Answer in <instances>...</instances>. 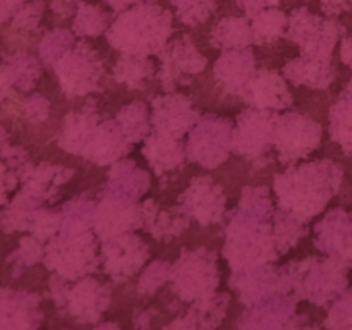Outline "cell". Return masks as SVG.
Wrapping results in <instances>:
<instances>
[{"label":"cell","instance_id":"cell-1","mask_svg":"<svg viewBox=\"0 0 352 330\" xmlns=\"http://www.w3.org/2000/svg\"><path fill=\"white\" fill-rule=\"evenodd\" d=\"M274 199L270 189L248 186L239 205L227 213L223 258L232 272L274 263L282 256L274 237Z\"/></svg>","mask_w":352,"mask_h":330},{"label":"cell","instance_id":"cell-2","mask_svg":"<svg viewBox=\"0 0 352 330\" xmlns=\"http://www.w3.org/2000/svg\"><path fill=\"white\" fill-rule=\"evenodd\" d=\"M344 170L332 160H315L289 165L274 179V195L280 210L308 223L329 206L339 192Z\"/></svg>","mask_w":352,"mask_h":330},{"label":"cell","instance_id":"cell-3","mask_svg":"<svg viewBox=\"0 0 352 330\" xmlns=\"http://www.w3.org/2000/svg\"><path fill=\"white\" fill-rule=\"evenodd\" d=\"M170 10L155 0L131 7L120 12L107 30V41L120 54L155 55L164 50L172 36Z\"/></svg>","mask_w":352,"mask_h":330},{"label":"cell","instance_id":"cell-4","mask_svg":"<svg viewBox=\"0 0 352 330\" xmlns=\"http://www.w3.org/2000/svg\"><path fill=\"white\" fill-rule=\"evenodd\" d=\"M98 241L93 229L60 227L45 246V267L67 280L91 275L102 261Z\"/></svg>","mask_w":352,"mask_h":330},{"label":"cell","instance_id":"cell-5","mask_svg":"<svg viewBox=\"0 0 352 330\" xmlns=\"http://www.w3.org/2000/svg\"><path fill=\"white\" fill-rule=\"evenodd\" d=\"M291 277L292 294L316 306L336 301L347 291V265L332 256L306 258L285 265Z\"/></svg>","mask_w":352,"mask_h":330},{"label":"cell","instance_id":"cell-6","mask_svg":"<svg viewBox=\"0 0 352 330\" xmlns=\"http://www.w3.org/2000/svg\"><path fill=\"white\" fill-rule=\"evenodd\" d=\"M172 287L186 302L215 294L220 285V268L215 251L206 248L182 250L179 260L172 265Z\"/></svg>","mask_w":352,"mask_h":330},{"label":"cell","instance_id":"cell-7","mask_svg":"<svg viewBox=\"0 0 352 330\" xmlns=\"http://www.w3.org/2000/svg\"><path fill=\"white\" fill-rule=\"evenodd\" d=\"M232 136L234 124L229 119L212 113L201 116L188 133V160L203 168H217L232 153Z\"/></svg>","mask_w":352,"mask_h":330},{"label":"cell","instance_id":"cell-8","mask_svg":"<svg viewBox=\"0 0 352 330\" xmlns=\"http://www.w3.org/2000/svg\"><path fill=\"white\" fill-rule=\"evenodd\" d=\"M322 124L298 112H277L274 124V150L284 165H294L311 155L322 143Z\"/></svg>","mask_w":352,"mask_h":330},{"label":"cell","instance_id":"cell-9","mask_svg":"<svg viewBox=\"0 0 352 330\" xmlns=\"http://www.w3.org/2000/svg\"><path fill=\"white\" fill-rule=\"evenodd\" d=\"M52 67L62 91L69 98L95 93L103 76L102 58L86 41H76L74 47L65 52Z\"/></svg>","mask_w":352,"mask_h":330},{"label":"cell","instance_id":"cell-10","mask_svg":"<svg viewBox=\"0 0 352 330\" xmlns=\"http://www.w3.org/2000/svg\"><path fill=\"white\" fill-rule=\"evenodd\" d=\"M344 34V26L336 19H325L309 12L306 7H298L289 14L285 38L298 45L305 55L332 57L336 45Z\"/></svg>","mask_w":352,"mask_h":330},{"label":"cell","instance_id":"cell-11","mask_svg":"<svg viewBox=\"0 0 352 330\" xmlns=\"http://www.w3.org/2000/svg\"><path fill=\"white\" fill-rule=\"evenodd\" d=\"M277 112L250 107L234 124L232 153L248 160H263L274 150V124Z\"/></svg>","mask_w":352,"mask_h":330},{"label":"cell","instance_id":"cell-12","mask_svg":"<svg viewBox=\"0 0 352 330\" xmlns=\"http://www.w3.org/2000/svg\"><path fill=\"white\" fill-rule=\"evenodd\" d=\"M229 285L232 291H236L237 298L246 308L260 305L277 294L292 292L287 268L275 267L274 263L234 272L229 278Z\"/></svg>","mask_w":352,"mask_h":330},{"label":"cell","instance_id":"cell-13","mask_svg":"<svg viewBox=\"0 0 352 330\" xmlns=\"http://www.w3.org/2000/svg\"><path fill=\"white\" fill-rule=\"evenodd\" d=\"M100 258L105 274L116 284H120L144 267L150 258V250L138 234L126 232L102 241Z\"/></svg>","mask_w":352,"mask_h":330},{"label":"cell","instance_id":"cell-14","mask_svg":"<svg viewBox=\"0 0 352 330\" xmlns=\"http://www.w3.org/2000/svg\"><path fill=\"white\" fill-rule=\"evenodd\" d=\"M110 287L98 278L86 275L78 280H67L58 309L82 325H95L110 305Z\"/></svg>","mask_w":352,"mask_h":330},{"label":"cell","instance_id":"cell-15","mask_svg":"<svg viewBox=\"0 0 352 330\" xmlns=\"http://www.w3.org/2000/svg\"><path fill=\"white\" fill-rule=\"evenodd\" d=\"M158 55L162 60L158 79L165 91H174L177 86L189 85L191 79L205 71L208 64L205 55L196 48L189 36L168 41Z\"/></svg>","mask_w":352,"mask_h":330},{"label":"cell","instance_id":"cell-16","mask_svg":"<svg viewBox=\"0 0 352 330\" xmlns=\"http://www.w3.org/2000/svg\"><path fill=\"white\" fill-rule=\"evenodd\" d=\"M177 205L189 219L199 226L220 223L226 215L227 196L223 188L212 177H195L177 198Z\"/></svg>","mask_w":352,"mask_h":330},{"label":"cell","instance_id":"cell-17","mask_svg":"<svg viewBox=\"0 0 352 330\" xmlns=\"http://www.w3.org/2000/svg\"><path fill=\"white\" fill-rule=\"evenodd\" d=\"M150 113L155 133L175 140L186 136L201 117L188 96L172 91H168V95L155 96L151 100Z\"/></svg>","mask_w":352,"mask_h":330},{"label":"cell","instance_id":"cell-18","mask_svg":"<svg viewBox=\"0 0 352 330\" xmlns=\"http://www.w3.org/2000/svg\"><path fill=\"white\" fill-rule=\"evenodd\" d=\"M298 298L292 292L277 294L256 306H251L241 315L239 329H302L309 327L305 315L296 313Z\"/></svg>","mask_w":352,"mask_h":330},{"label":"cell","instance_id":"cell-19","mask_svg":"<svg viewBox=\"0 0 352 330\" xmlns=\"http://www.w3.org/2000/svg\"><path fill=\"white\" fill-rule=\"evenodd\" d=\"M143 206L134 201L102 198L93 213V230L100 241L143 229Z\"/></svg>","mask_w":352,"mask_h":330},{"label":"cell","instance_id":"cell-20","mask_svg":"<svg viewBox=\"0 0 352 330\" xmlns=\"http://www.w3.org/2000/svg\"><path fill=\"white\" fill-rule=\"evenodd\" d=\"M315 246L327 256L352 267V212L330 210L315 226Z\"/></svg>","mask_w":352,"mask_h":330},{"label":"cell","instance_id":"cell-21","mask_svg":"<svg viewBox=\"0 0 352 330\" xmlns=\"http://www.w3.org/2000/svg\"><path fill=\"white\" fill-rule=\"evenodd\" d=\"M41 298L23 289H0V329H36L43 322Z\"/></svg>","mask_w":352,"mask_h":330},{"label":"cell","instance_id":"cell-22","mask_svg":"<svg viewBox=\"0 0 352 330\" xmlns=\"http://www.w3.org/2000/svg\"><path fill=\"white\" fill-rule=\"evenodd\" d=\"M287 79L282 78L277 71L272 69H258L256 74L243 93L244 102L253 109L274 110L282 112L292 107V93L287 86Z\"/></svg>","mask_w":352,"mask_h":330},{"label":"cell","instance_id":"cell-23","mask_svg":"<svg viewBox=\"0 0 352 330\" xmlns=\"http://www.w3.org/2000/svg\"><path fill=\"white\" fill-rule=\"evenodd\" d=\"M151 188L150 174L133 160H119L110 167L102 188V198L138 203Z\"/></svg>","mask_w":352,"mask_h":330},{"label":"cell","instance_id":"cell-24","mask_svg":"<svg viewBox=\"0 0 352 330\" xmlns=\"http://www.w3.org/2000/svg\"><path fill=\"white\" fill-rule=\"evenodd\" d=\"M133 148V143L117 120H100L91 140L86 144L82 157L93 164L105 167L122 160Z\"/></svg>","mask_w":352,"mask_h":330},{"label":"cell","instance_id":"cell-25","mask_svg":"<svg viewBox=\"0 0 352 330\" xmlns=\"http://www.w3.org/2000/svg\"><path fill=\"white\" fill-rule=\"evenodd\" d=\"M256 58L250 47L223 50V54L213 65V74H215L217 81L227 91L239 96H243V93L246 91L248 85L256 74Z\"/></svg>","mask_w":352,"mask_h":330},{"label":"cell","instance_id":"cell-26","mask_svg":"<svg viewBox=\"0 0 352 330\" xmlns=\"http://www.w3.org/2000/svg\"><path fill=\"white\" fill-rule=\"evenodd\" d=\"M284 78L294 86H308L311 89H327L337 78L332 57L299 55L284 65Z\"/></svg>","mask_w":352,"mask_h":330},{"label":"cell","instance_id":"cell-27","mask_svg":"<svg viewBox=\"0 0 352 330\" xmlns=\"http://www.w3.org/2000/svg\"><path fill=\"white\" fill-rule=\"evenodd\" d=\"M74 175V170L64 165L30 164L21 174V189L41 203L52 201L57 196L60 186H64Z\"/></svg>","mask_w":352,"mask_h":330},{"label":"cell","instance_id":"cell-28","mask_svg":"<svg viewBox=\"0 0 352 330\" xmlns=\"http://www.w3.org/2000/svg\"><path fill=\"white\" fill-rule=\"evenodd\" d=\"M100 120L102 119L96 112V103L88 100L82 109L69 112L65 116L60 138H58V146L71 155H82Z\"/></svg>","mask_w":352,"mask_h":330},{"label":"cell","instance_id":"cell-29","mask_svg":"<svg viewBox=\"0 0 352 330\" xmlns=\"http://www.w3.org/2000/svg\"><path fill=\"white\" fill-rule=\"evenodd\" d=\"M143 157L150 164L151 170L157 175L170 174V172L182 168L188 160L186 144L175 138L164 136L151 131L150 136L143 143Z\"/></svg>","mask_w":352,"mask_h":330},{"label":"cell","instance_id":"cell-30","mask_svg":"<svg viewBox=\"0 0 352 330\" xmlns=\"http://www.w3.org/2000/svg\"><path fill=\"white\" fill-rule=\"evenodd\" d=\"M143 206V229L157 241L168 243L179 237L191 223V219L179 206L164 210L155 199H144Z\"/></svg>","mask_w":352,"mask_h":330},{"label":"cell","instance_id":"cell-31","mask_svg":"<svg viewBox=\"0 0 352 330\" xmlns=\"http://www.w3.org/2000/svg\"><path fill=\"white\" fill-rule=\"evenodd\" d=\"M230 296L227 292H215L208 298L191 302V308L179 320L168 323L167 329H215L226 318Z\"/></svg>","mask_w":352,"mask_h":330},{"label":"cell","instance_id":"cell-32","mask_svg":"<svg viewBox=\"0 0 352 330\" xmlns=\"http://www.w3.org/2000/svg\"><path fill=\"white\" fill-rule=\"evenodd\" d=\"M30 164L26 150L10 144L9 133L0 126V206L9 203V195L21 184V174Z\"/></svg>","mask_w":352,"mask_h":330},{"label":"cell","instance_id":"cell-33","mask_svg":"<svg viewBox=\"0 0 352 330\" xmlns=\"http://www.w3.org/2000/svg\"><path fill=\"white\" fill-rule=\"evenodd\" d=\"M254 43L253 28L248 17H223L213 26L210 33V45L220 50H230V48H246Z\"/></svg>","mask_w":352,"mask_h":330},{"label":"cell","instance_id":"cell-34","mask_svg":"<svg viewBox=\"0 0 352 330\" xmlns=\"http://www.w3.org/2000/svg\"><path fill=\"white\" fill-rule=\"evenodd\" d=\"M329 122L332 141L340 144L344 153L352 155V79L330 109Z\"/></svg>","mask_w":352,"mask_h":330},{"label":"cell","instance_id":"cell-35","mask_svg":"<svg viewBox=\"0 0 352 330\" xmlns=\"http://www.w3.org/2000/svg\"><path fill=\"white\" fill-rule=\"evenodd\" d=\"M155 76V65L150 57L144 55L122 54L113 65V78L117 82L131 89L146 88Z\"/></svg>","mask_w":352,"mask_h":330},{"label":"cell","instance_id":"cell-36","mask_svg":"<svg viewBox=\"0 0 352 330\" xmlns=\"http://www.w3.org/2000/svg\"><path fill=\"white\" fill-rule=\"evenodd\" d=\"M41 205L43 203L40 199L19 189V192L0 210V230L6 234L28 232L31 213Z\"/></svg>","mask_w":352,"mask_h":330},{"label":"cell","instance_id":"cell-37","mask_svg":"<svg viewBox=\"0 0 352 330\" xmlns=\"http://www.w3.org/2000/svg\"><path fill=\"white\" fill-rule=\"evenodd\" d=\"M3 67H6L14 88L21 89V91L33 89L38 79L41 78L40 60L26 52H16L12 55H7L3 58Z\"/></svg>","mask_w":352,"mask_h":330},{"label":"cell","instance_id":"cell-38","mask_svg":"<svg viewBox=\"0 0 352 330\" xmlns=\"http://www.w3.org/2000/svg\"><path fill=\"white\" fill-rule=\"evenodd\" d=\"M250 21L251 28H253L254 43L270 45L275 43L278 38L285 36L289 16L277 7H267V9L260 10L254 17H251Z\"/></svg>","mask_w":352,"mask_h":330},{"label":"cell","instance_id":"cell-39","mask_svg":"<svg viewBox=\"0 0 352 330\" xmlns=\"http://www.w3.org/2000/svg\"><path fill=\"white\" fill-rule=\"evenodd\" d=\"M122 131L133 144L146 140L153 131L151 126V113L143 102H133L122 107L116 117Z\"/></svg>","mask_w":352,"mask_h":330},{"label":"cell","instance_id":"cell-40","mask_svg":"<svg viewBox=\"0 0 352 330\" xmlns=\"http://www.w3.org/2000/svg\"><path fill=\"white\" fill-rule=\"evenodd\" d=\"M272 226H274L275 244H277V250L280 254L291 251L308 232L306 222H302L301 219L280 208L275 210Z\"/></svg>","mask_w":352,"mask_h":330},{"label":"cell","instance_id":"cell-41","mask_svg":"<svg viewBox=\"0 0 352 330\" xmlns=\"http://www.w3.org/2000/svg\"><path fill=\"white\" fill-rule=\"evenodd\" d=\"M110 24H112V19H110L109 12L100 9L98 6L82 2L79 6L78 12H76L72 31L81 38H96L100 34L107 33Z\"/></svg>","mask_w":352,"mask_h":330},{"label":"cell","instance_id":"cell-42","mask_svg":"<svg viewBox=\"0 0 352 330\" xmlns=\"http://www.w3.org/2000/svg\"><path fill=\"white\" fill-rule=\"evenodd\" d=\"M45 256V243L36 239L34 236L28 234L19 239V246L16 251L7 256V263L12 267V277L17 278L23 275L26 268L33 267V265L43 261Z\"/></svg>","mask_w":352,"mask_h":330},{"label":"cell","instance_id":"cell-43","mask_svg":"<svg viewBox=\"0 0 352 330\" xmlns=\"http://www.w3.org/2000/svg\"><path fill=\"white\" fill-rule=\"evenodd\" d=\"M96 201L91 192L76 196L62 206V227H78V229H93V213Z\"/></svg>","mask_w":352,"mask_h":330},{"label":"cell","instance_id":"cell-44","mask_svg":"<svg viewBox=\"0 0 352 330\" xmlns=\"http://www.w3.org/2000/svg\"><path fill=\"white\" fill-rule=\"evenodd\" d=\"M62 210L48 208V206H38L33 213H31L30 226H28V232L40 239L41 243H48L54 236H57L58 230L62 227Z\"/></svg>","mask_w":352,"mask_h":330},{"label":"cell","instance_id":"cell-45","mask_svg":"<svg viewBox=\"0 0 352 330\" xmlns=\"http://www.w3.org/2000/svg\"><path fill=\"white\" fill-rule=\"evenodd\" d=\"M76 45L74 33L67 30H54L48 31L43 38H41L40 45H38V55L40 60L45 65H54L65 52L71 50Z\"/></svg>","mask_w":352,"mask_h":330},{"label":"cell","instance_id":"cell-46","mask_svg":"<svg viewBox=\"0 0 352 330\" xmlns=\"http://www.w3.org/2000/svg\"><path fill=\"white\" fill-rule=\"evenodd\" d=\"M175 9L179 21L186 26H199L215 10V0H168Z\"/></svg>","mask_w":352,"mask_h":330},{"label":"cell","instance_id":"cell-47","mask_svg":"<svg viewBox=\"0 0 352 330\" xmlns=\"http://www.w3.org/2000/svg\"><path fill=\"white\" fill-rule=\"evenodd\" d=\"M172 277V265L165 260H157L148 265L138 280V292L151 296Z\"/></svg>","mask_w":352,"mask_h":330},{"label":"cell","instance_id":"cell-48","mask_svg":"<svg viewBox=\"0 0 352 330\" xmlns=\"http://www.w3.org/2000/svg\"><path fill=\"white\" fill-rule=\"evenodd\" d=\"M329 329H352V289L340 294L332 302L329 316L325 320Z\"/></svg>","mask_w":352,"mask_h":330},{"label":"cell","instance_id":"cell-49","mask_svg":"<svg viewBox=\"0 0 352 330\" xmlns=\"http://www.w3.org/2000/svg\"><path fill=\"white\" fill-rule=\"evenodd\" d=\"M43 0H28L12 17V28L19 31H34L43 17Z\"/></svg>","mask_w":352,"mask_h":330},{"label":"cell","instance_id":"cell-50","mask_svg":"<svg viewBox=\"0 0 352 330\" xmlns=\"http://www.w3.org/2000/svg\"><path fill=\"white\" fill-rule=\"evenodd\" d=\"M23 110L30 122L41 124L50 116V102L40 93H33L23 102Z\"/></svg>","mask_w":352,"mask_h":330},{"label":"cell","instance_id":"cell-51","mask_svg":"<svg viewBox=\"0 0 352 330\" xmlns=\"http://www.w3.org/2000/svg\"><path fill=\"white\" fill-rule=\"evenodd\" d=\"M237 6L246 12L248 19L256 16L260 10L267 9V7H275L277 3H280L282 0H236Z\"/></svg>","mask_w":352,"mask_h":330},{"label":"cell","instance_id":"cell-52","mask_svg":"<svg viewBox=\"0 0 352 330\" xmlns=\"http://www.w3.org/2000/svg\"><path fill=\"white\" fill-rule=\"evenodd\" d=\"M82 3V0H52L50 7L55 14H58L60 17H71L72 14L78 12L79 6Z\"/></svg>","mask_w":352,"mask_h":330},{"label":"cell","instance_id":"cell-53","mask_svg":"<svg viewBox=\"0 0 352 330\" xmlns=\"http://www.w3.org/2000/svg\"><path fill=\"white\" fill-rule=\"evenodd\" d=\"M26 2L28 0H0V24L12 19L17 10Z\"/></svg>","mask_w":352,"mask_h":330},{"label":"cell","instance_id":"cell-54","mask_svg":"<svg viewBox=\"0 0 352 330\" xmlns=\"http://www.w3.org/2000/svg\"><path fill=\"white\" fill-rule=\"evenodd\" d=\"M352 6V0H322V9L323 12L329 16H337L342 10L349 9Z\"/></svg>","mask_w":352,"mask_h":330},{"label":"cell","instance_id":"cell-55","mask_svg":"<svg viewBox=\"0 0 352 330\" xmlns=\"http://www.w3.org/2000/svg\"><path fill=\"white\" fill-rule=\"evenodd\" d=\"M10 96H14V86L12 82H10L6 67H3L2 64L0 65V102L10 98Z\"/></svg>","mask_w":352,"mask_h":330},{"label":"cell","instance_id":"cell-56","mask_svg":"<svg viewBox=\"0 0 352 330\" xmlns=\"http://www.w3.org/2000/svg\"><path fill=\"white\" fill-rule=\"evenodd\" d=\"M340 60L352 71V34L344 38L342 43H340Z\"/></svg>","mask_w":352,"mask_h":330},{"label":"cell","instance_id":"cell-57","mask_svg":"<svg viewBox=\"0 0 352 330\" xmlns=\"http://www.w3.org/2000/svg\"><path fill=\"white\" fill-rule=\"evenodd\" d=\"M105 2L109 3V7L113 12H124V10L131 9V7L138 6V3L146 2V0H105Z\"/></svg>","mask_w":352,"mask_h":330},{"label":"cell","instance_id":"cell-58","mask_svg":"<svg viewBox=\"0 0 352 330\" xmlns=\"http://www.w3.org/2000/svg\"><path fill=\"white\" fill-rule=\"evenodd\" d=\"M93 327H98V329H119V325L117 323H95Z\"/></svg>","mask_w":352,"mask_h":330}]
</instances>
